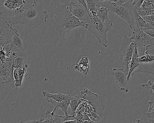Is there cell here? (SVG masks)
I'll list each match as a JSON object with an SVG mask.
<instances>
[{"label": "cell", "instance_id": "8d00e7d4", "mask_svg": "<svg viewBox=\"0 0 154 123\" xmlns=\"http://www.w3.org/2000/svg\"><path fill=\"white\" fill-rule=\"evenodd\" d=\"M148 121H149V123H154V119H149Z\"/></svg>", "mask_w": 154, "mask_h": 123}, {"label": "cell", "instance_id": "8992f818", "mask_svg": "<svg viewBox=\"0 0 154 123\" xmlns=\"http://www.w3.org/2000/svg\"><path fill=\"white\" fill-rule=\"evenodd\" d=\"M137 46V43L130 38H128L126 34H122V39L121 42L120 50L123 56V64L125 70L128 73L130 64L133 55V52Z\"/></svg>", "mask_w": 154, "mask_h": 123}, {"label": "cell", "instance_id": "f35d334b", "mask_svg": "<svg viewBox=\"0 0 154 123\" xmlns=\"http://www.w3.org/2000/svg\"><path fill=\"white\" fill-rule=\"evenodd\" d=\"M125 0H118V1L122 2V3H124L125 2Z\"/></svg>", "mask_w": 154, "mask_h": 123}, {"label": "cell", "instance_id": "cb8c5ba5", "mask_svg": "<svg viewBox=\"0 0 154 123\" xmlns=\"http://www.w3.org/2000/svg\"><path fill=\"white\" fill-rule=\"evenodd\" d=\"M42 93L44 96H48L58 102H61V101L65 100L69 95H65V94H63L60 92H58V93H55V94H53V93H49L48 92L46 91H43Z\"/></svg>", "mask_w": 154, "mask_h": 123}, {"label": "cell", "instance_id": "836d02e7", "mask_svg": "<svg viewBox=\"0 0 154 123\" xmlns=\"http://www.w3.org/2000/svg\"><path fill=\"white\" fill-rule=\"evenodd\" d=\"M84 123H97L92 120H84Z\"/></svg>", "mask_w": 154, "mask_h": 123}, {"label": "cell", "instance_id": "9c48e42d", "mask_svg": "<svg viewBox=\"0 0 154 123\" xmlns=\"http://www.w3.org/2000/svg\"><path fill=\"white\" fill-rule=\"evenodd\" d=\"M130 38L137 43V48L154 46V38L146 34L141 28L136 26L133 28Z\"/></svg>", "mask_w": 154, "mask_h": 123}, {"label": "cell", "instance_id": "30bf717a", "mask_svg": "<svg viewBox=\"0 0 154 123\" xmlns=\"http://www.w3.org/2000/svg\"><path fill=\"white\" fill-rule=\"evenodd\" d=\"M9 20L0 15V42L1 46L9 44L13 34V27Z\"/></svg>", "mask_w": 154, "mask_h": 123}, {"label": "cell", "instance_id": "e0dca14e", "mask_svg": "<svg viewBox=\"0 0 154 123\" xmlns=\"http://www.w3.org/2000/svg\"><path fill=\"white\" fill-rule=\"evenodd\" d=\"M96 7V16L109 29H110L113 22L112 20L109 19L108 16L109 10L107 8L102 6H97Z\"/></svg>", "mask_w": 154, "mask_h": 123}, {"label": "cell", "instance_id": "8fae6325", "mask_svg": "<svg viewBox=\"0 0 154 123\" xmlns=\"http://www.w3.org/2000/svg\"><path fill=\"white\" fill-rule=\"evenodd\" d=\"M55 111L54 110L52 112L47 111L45 119L41 118L39 120H21L17 123H63L66 120H69L71 118H73L72 116L71 115L63 116L56 115Z\"/></svg>", "mask_w": 154, "mask_h": 123}, {"label": "cell", "instance_id": "3957f363", "mask_svg": "<svg viewBox=\"0 0 154 123\" xmlns=\"http://www.w3.org/2000/svg\"><path fill=\"white\" fill-rule=\"evenodd\" d=\"M48 18V12L37 2L21 15L18 24L27 27L35 26L46 22Z\"/></svg>", "mask_w": 154, "mask_h": 123}, {"label": "cell", "instance_id": "74e56055", "mask_svg": "<svg viewBox=\"0 0 154 123\" xmlns=\"http://www.w3.org/2000/svg\"><path fill=\"white\" fill-rule=\"evenodd\" d=\"M84 123V121H80V120H77V123Z\"/></svg>", "mask_w": 154, "mask_h": 123}, {"label": "cell", "instance_id": "5b68a950", "mask_svg": "<svg viewBox=\"0 0 154 123\" xmlns=\"http://www.w3.org/2000/svg\"><path fill=\"white\" fill-rule=\"evenodd\" d=\"M90 16L91 19L88 22L86 29L90 30L94 35L101 44L107 47V33L110 29L97 16Z\"/></svg>", "mask_w": 154, "mask_h": 123}, {"label": "cell", "instance_id": "83f0119b", "mask_svg": "<svg viewBox=\"0 0 154 123\" xmlns=\"http://www.w3.org/2000/svg\"><path fill=\"white\" fill-rule=\"evenodd\" d=\"M118 1V0H95L96 6H101L103 7L109 2H115Z\"/></svg>", "mask_w": 154, "mask_h": 123}, {"label": "cell", "instance_id": "d6986e66", "mask_svg": "<svg viewBox=\"0 0 154 123\" xmlns=\"http://www.w3.org/2000/svg\"><path fill=\"white\" fill-rule=\"evenodd\" d=\"M74 67L79 72L84 75H87L89 73L90 68L88 57L86 56L82 57L79 62L75 63Z\"/></svg>", "mask_w": 154, "mask_h": 123}, {"label": "cell", "instance_id": "2e32d148", "mask_svg": "<svg viewBox=\"0 0 154 123\" xmlns=\"http://www.w3.org/2000/svg\"><path fill=\"white\" fill-rule=\"evenodd\" d=\"M28 67V65L26 64L23 68L14 69L13 76L16 89H17L18 88L21 87L23 79L27 75Z\"/></svg>", "mask_w": 154, "mask_h": 123}, {"label": "cell", "instance_id": "44dd1931", "mask_svg": "<svg viewBox=\"0 0 154 123\" xmlns=\"http://www.w3.org/2000/svg\"><path fill=\"white\" fill-rule=\"evenodd\" d=\"M82 100L80 92L76 96L71 97V102L70 104V108H71L70 115L72 116L73 118L76 114V110L78 108V106L82 102Z\"/></svg>", "mask_w": 154, "mask_h": 123}, {"label": "cell", "instance_id": "e575fe53", "mask_svg": "<svg viewBox=\"0 0 154 123\" xmlns=\"http://www.w3.org/2000/svg\"><path fill=\"white\" fill-rule=\"evenodd\" d=\"M140 119H136V120H135V121H134V122H133V123H140Z\"/></svg>", "mask_w": 154, "mask_h": 123}, {"label": "cell", "instance_id": "4fadbf2b", "mask_svg": "<svg viewBox=\"0 0 154 123\" xmlns=\"http://www.w3.org/2000/svg\"><path fill=\"white\" fill-rule=\"evenodd\" d=\"M112 74L114 77L115 82L120 86V90L125 92L129 91L128 86V73L122 68L113 67L112 69Z\"/></svg>", "mask_w": 154, "mask_h": 123}, {"label": "cell", "instance_id": "d590c367", "mask_svg": "<svg viewBox=\"0 0 154 123\" xmlns=\"http://www.w3.org/2000/svg\"><path fill=\"white\" fill-rule=\"evenodd\" d=\"M140 123H149V121H145L144 120H140Z\"/></svg>", "mask_w": 154, "mask_h": 123}, {"label": "cell", "instance_id": "5bb4252c", "mask_svg": "<svg viewBox=\"0 0 154 123\" xmlns=\"http://www.w3.org/2000/svg\"><path fill=\"white\" fill-rule=\"evenodd\" d=\"M9 44L12 48L11 53L17 51H25L26 48V45L23 38L19 34L17 30L14 28H13V35Z\"/></svg>", "mask_w": 154, "mask_h": 123}, {"label": "cell", "instance_id": "1f68e13d", "mask_svg": "<svg viewBox=\"0 0 154 123\" xmlns=\"http://www.w3.org/2000/svg\"><path fill=\"white\" fill-rule=\"evenodd\" d=\"M77 123V120L76 119H75L73 120H67L65 121L63 123Z\"/></svg>", "mask_w": 154, "mask_h": 123}, {"label": "cell", "instance_id": "277c9868", "mask_svg": "<svg viewBox=\"0 0 154 123\" xmlns=\"http://www.w3.org/2000/svg\"><path fill=\"white\" fill-rule=\"evenodd\" d=\"M104 7L125 20L131 28L133 29L136 26L131 5L125 2L122 3L118 1L115 2H109Z\"/></svg>", "mask_w": 154, "mask_h": 123}, {"label": "cell", "instance_id": "52a82bcc", "mask_svg": "<svg viewBox=\"0 0 154 123\" xmlns=\"http://www.w3.org/2000/svg\"><path fill=\"white\" fill-rule=\"evenodd\" d=\"M80 93L82 98L87 100L93 110L100 116L104 110V105L100 97L85 88Z\"/></svg>", "mask_w": 154, "mask_h": 123}, {"label": "cell", "instance_id": "9a60e30c", "mask_svg": "<svg viewBox=\"0 0 154 123\" xmlns=\"http://www.w3.org/2000/svg\"><path fill=\"white\" fill-rule=\"evenodd\" d=\"M71 11L73 15L84 22H88L91 19L88 10L82 4H75L73 2L72 5Z\"/></svg>", "mask_w": 154, "mask_h": 123}, {"label": "cell", "instance_id": "7a4b0ae2", "mask_svg": "<svg viewBox=\"0 0 154 123\" xmlns=\"http://www.w3.org/2000/svg\"><path fill=\"white\" fill-rule=\"evenodd\" d=\"M38 0H0V15L11 25L18 24L21 15Z\"/></svg>", "mask_w": 154, "mask_h": 123}, {"label": "cell", "instance_id": "d4e9b609", "mask_svg": "<svg viewBox=\"0 0 154 123\" xmlns=\"http://www.w3.org/2000/svg\"><path fill=\"white\" fill-rule=\"evenodd\" d=\"M87 5V10L90 16H96V7L95 0H85Z\"/></svg>", "mask_w": 154, "mask_h": 123}, {"label": "cell", "instance_id": "4dcf8cb0", "mask_svg": "<svg viewBox=\"0 0 154 123\" xmlns=\"http://www.w3.org/2000/svg\"><path fill=\"white\" fill-rule=\"evenodd\" d=\"M135 1V0H125V2H125V3H128V4H130V5H131V6H132L133 3H134Z\"/></svg>", "mask_w": 154, "mask_h": 123}, {"label": "cell", "instance_id": "7402d4cb", "mask_svg": "<svg viewBox=\"0 0 154 123\" xmlns=\"http://www.w3.org/2000/svg\"><path fill=\"white\" fill-rule=\"evenodd\" d=\"M132 11L133 15H134V18H135L136 26L141 28L144 27L152 28L150 26V25L138 13L135 7L133 6H132Z\"/></svg>", "mask_w": 154, "mask_h": 123}, {"label": "cell", "instance_id": "f1b7e54d", "mask_svg": "<svg viewBox=\"0 0 154 123\" xmlns=\"http://www.w3.org/2000/svg\"><path fill=\"white\" fill-rule=\"evenodd\" d=\"M143 31L149 36L154 38V29L151 28H142Z\"/></svg>", "mask_w": 154, "mask_h": 123}, {"label": "cell", "instance_id": "603a6c76", "mask_svg": "<svg viewBox=\"0 0 154 123\" xmlns=\"http://www.w3.org/2000/svg\"><path fill=\"white\" fill-rule=\"evenodd\" d=\"M26 56H20L15 57L12 60V65L13 69H19L23 68L26 65Z\"/></svg>", "mask_w": 154, "mask_h": 123}, {"label": "cell", "instance_id": "484cf974", "mask_svg": "<svg viewBox=\"0 0 154 123\" xmlns=\"http://www.w3.org/2000/svg\"><path fill=\"white\" fill-rule=\"evenodd\" d=\"M141 86L148 90L151 95L150 98L154 97V81L149 80L147 83H142Z\"/></svg>", "mask_w": 154, "mask_h": 123}, {"label": "cell", "instance_id": "60d3db41", "mask_svg": "<svg viewBox=\"0 0 154 123\" xmlns=\"http://www.w3.org/2000/svg\"></svg>", "mask_w": 154, "mask_h": 123}, {"label": "cell", "instance_id": "ab89813d", "mask_svg": "<svg viewBox=\"0 0 154 123\" xmlns=\"http://www.w3.org/2000/svg\"><path fill=\"white\" fill-rule=\"evenodd\" d=\"M153 12H154V10H153Z\"/></svg>", "mask_w": 154, "mask_h": 123}, {"label": "cell", "instance_id": "ba28073f", "mask_svg": "<svg viewBox=\"0 0 154 123\" xmlns=\"http://www.w3.org/2000/svg\"><path fill=\"white\" fill-rule=\"evenodd\" d=\"M13 71L14 69L9 58L6 57L5 59H1L0 73L3 79L2 83H7L15 88Z\"/></svg>", "mask_w": 154, "mask_h": 123}, {"label": "cell", "instance_id": "7c38bea8", "mask_svg": "<svg viewBox=\"0 0 154 123\" xmlns=\"http://www.w3.org/2000/svg\"><path fill=\"white\" fill-rule=\"evenodd\" d=\"M132 6L141 17L147 16L153 13L154 0H135Z\"/></svg>", "mask_w": 154, "mask_h": 123}, {"label": "cell", "instance_id": "f546056e", "mask_svg": "<svg viewBox=\"0 0 154 123\" xmlns=\"http://www.w3.org/2000/svg\"><path fill=\"white\" fill-rule=\"evenodd\" d=\"M77 1L78 2V3L82 4V5L87 10V5H86V2H85V0H77Z\"/></svg>", "mask_w": 154, "mask_h": 123}, {"label": "cell", "instance_id": "ac0fdd59", "mask_svg": "<svg viewBox=\"0 0 154 123\" xmlns=\"http://www.w3.org/2000/svg\"><path fill=\"white\" fill-rule=\"evenodd\" d=\"M44 97L47 100L48 102H50L52 105H54V110H56L57 108H60L61 110L63 111L65 116H68L67 110L68 106H70V102H71V97H72L71 95H69V96L65 100H63L61 102L56 101L55 100L48 96H44Z\"/></svg>", "mask_w": 154, "mask_h": 123}, {"label": "cell", "instance_id": "d6a6232c", "mask_svg": "<svg viewBox=\"0 0 154 123\" xmlns=\"http://www.w3.org/2000/svg\"><path fill=\"white\" fill-rule=\"evenodd\" d=\"M149 104H154V97L150 98V100L148 102Z\"/></svg>", "mask_w": 154, "mask_h": 123}, {"label": "cell", "instance_id": "6da1fadb", "mask_svg": "<svg viewBox=\"0 0 154 123\" xmlns=\"http://www.w3.org/2000/svg\"><path fill=\"white\" fill-rule=\"evenodd\" d=\"M73 1L66 2L58 4L54 9V18L56 30L60 32L64 38L69 31L78 27L86 28L88 22H84L78 19L71 11Z\"/></svg>", "mask_w": 154, "mask_h": 123}, {"label": "cell", "instance_id": "4316f807", "mask_svg": "<svg viewBox=\"0 0 154 123\" xmlns=\"http://www.w3.org/2000/svg\"><path fill=\"white\" fill-rule=\"evenodd\" d=\"M146 116L148 120L154 119V104H149L148 110L146 113Z\"/></svg>", "mask_w": 154, "mask_h": 123}, {"label": "cell", "instance_id": "ffe728a7", "mask_svg": "<svg viewBox=\"0 0 154 123\" xmlns=\"http://www.w3.org/2000/svg\"><path fill=\"white\" fill-rule=\"evenodd\" d=\"M139 56L137 48V46H136L133 52V55L130 64L129 70L128 77H127L128 81L129 80L130 76L134 74V72L139 65L140 64L138 61Z\"/></svg>", "mask_w": 154, "mask_h": 123}]
</instances>
